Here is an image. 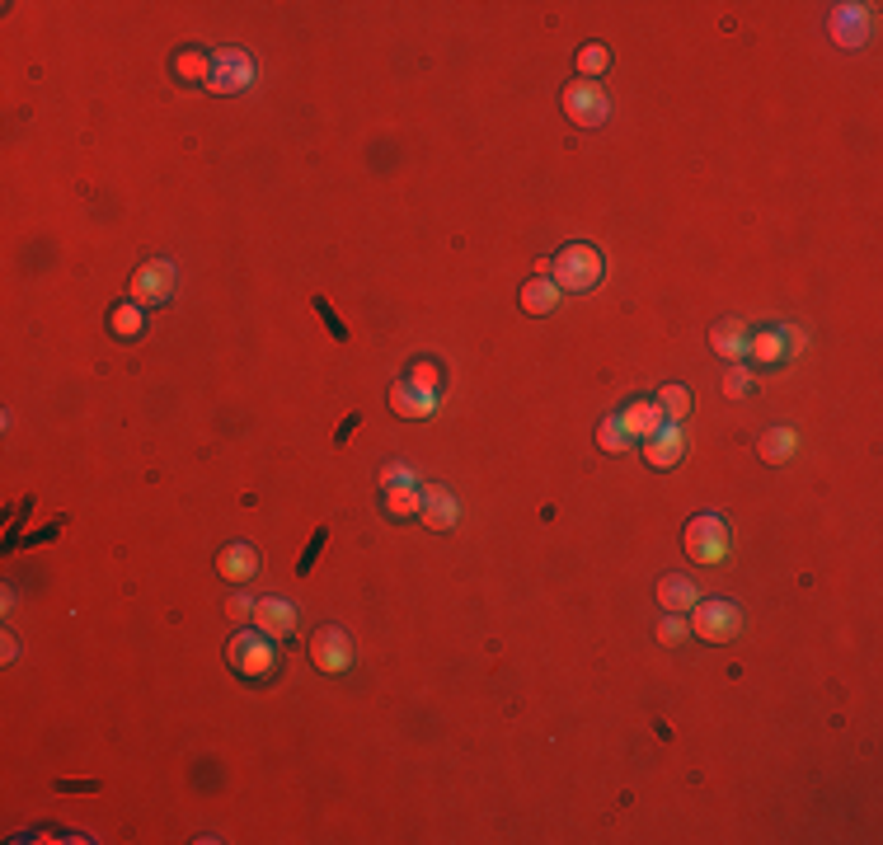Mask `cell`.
<instances>
[{
	"mask_svg": "<svg viewBox=\"0 0 883 845\" xmlns=\"http://www.w3.org/2000/svg\"><path fill=\"white\" fill-rule=\"evenodd\" d=\"M390 409H395V414H428V409H433V395H419L409 381H400L390 390Z\"/></svg>",
	"mask_w": 883,
	"mask_h": 845,
	"instance_id": "23",
	"label": "cell"
},
{
	"mask_svg": "<svg viewBox=\"0 0 883 845\" xmlns=\"http://www.w3.org/2000/svg\"><path fill=\"white\" fill-rule=\"evenodd\" d=\"M254 85V57H249L245 47H217L212 52V80H207V90L217 94H240Z\"/></svg>",
	"mask_w": 883,
	"mask_h": 845,
	"instance_id": "5",
	"label": "cell"
},
{
	"mask_svg": "<svg viewBox=\"0 0 883 845\" xmlns=\"http://www.w3.org/2000/svg\"><path fill=\"white\" fill-rule=\"evenodd\" d=\"M757 451H761V461L766 465H780V461H790V451H794V432H785V428H771L766 437L757 442Z\"/></svg>",
	"mask_w": 883,
	"mask_h": 845,
	"instance_id": "24",
	"label": "cell"
},
{
	"mask_svg": "<svg viewBox=\"0 0 883 845\" xmlns=\"http://www.w3.org/2000/svg\"><path fill=\"white\" fill-rule=\"evenodd\" d=\"M395 484H414V470L404 461H390L386 470H381V489H395Z\"/></svg>",
	"mask_w": 883,
	"mask_h": 845,
	"instance_id": "31",
	"label": "cell"
},
{
	"mask_svg": "<svg viewBox=\"0 0 883 845\" xmlns=\"http://www.w3.org/2000/svg\"><path fill=\"white\" fill-rule=\"evenodd\" d=\"M658 601H663V611L672 615H686L691 606L700 601V587L691 578H677V573H667L663 583H658Z\"/></svg>",
	"mask_w": 883,
	"mask_h": 845,
	"instance_id": "15",
	"label": "cell"
},
{
	"mask_svg": "<svg viewBox=\"0 0 883 845\" xmlns=\"http://www.w3.org/2000/svg\"><path fill=\"white\" fill-rule=\"evenodd\" d=\"M606 66H611V52H606L602 43H583V47H578V80L606 76Z\"/></svg>",
	"mask_w": 883,
	"mask_h": 845,
	"instance_id": "25",
	"label": "cell"
},
{
	"mask_svg": "<svg viewBox=\"0 0 883 845\" xmlns=\"http://www.w3.org/2000/svg\"><path fill=\"white\" fill-rule=\"evenodd\" d=\"M653 404L663 409V418L667 423H682L686 414H691V390L686 385H677V381H667L658 395H653Z\"/></svg>",
	"mask_w": 883,
	"mask_h": 845,
	"instance_id": "21",
	"label": "cell"
},
{
	"mask_svg": "<svg viewBox=\"0 0 883 845\" xmlns=\"http://www.w3.org/2000/svg\"><path fill=\"white\" fill-rule=\"evenodd\" d=\"M174 282H179V268L170 259H146L132 273V301L137 306H160V301H170Z\"/></svg>",
	"mask_w": 883,
	"mask_h": 845,
	"instance_id": "7",
	"label": "cell"
},
{
	"mask_svg": "<svg viewBox=\"0 0 883 845\" xmlns=\"http://www.w3.org/2000/svg\"><path fill=\"white\" fill-rule=\"evenodd\" d=\"M423 507V493L414 484H395V489H381V512H386L390 522H409V517H419Z\"/></svg>",
	"mask_w": 883,
	"mask_h": 845,
	"instance_id": "17",
	"label": "cell"
},
{
	"mask_svg": "<svg viewBox=\"0 0 883 845\" xmlns=\"http://www.w3.org/2000/svg\"><path fill=\"white\" fill-rule=\"evenodd\" d=\"M217 573H221V578H231V583H249V578L259 573V550H254V545H245V540H231V545H221Z\"/></svg>",
	"mask_w": 883,
	"mask_h": 845,
	"instance_id": "12",
	"label": "cell"
},
{
	"mask_svg": "<svg viewBox=\"0 0 883 845\" xmlns=\"http://www.w3.org/2000/svg\"><path fill=\"white\" fill-rule=\"evenodd\" d=\"M357 423H362V414H348V418H343V423H339V432H334V442H348V437H353V428H357Z\"/></svg>",
	"mask_w": 883,
	"mask_h": 845,
	"instance_id": "34",
	"label": "cell"
},
{
	"mask_svg": "<svg viewBox=\"0 0 883 845\" xmlns=\"http://www.w3.org/2000/svg\"><path fill=\"white\" fill-rule=\"evenodd\" d=\"M522 310L527 315H555L559 310V287L550 277H531L527 287H522Z\"/></svg>",
	"mask_w": 883,
	"mask_h": 845,
	"instance_id": "18",
	"label": "cell"
},
{
	"mask_svg": "<svg viewBox=\"0 0 883 845\" xmlns=\"http://www.w3.org/2000/svg\"><path fill=\"white\" fill-rule=\"evenodd\" d=\"M254 630L273 634V639L292 634L296 630V606L292 601H282V597H259L254 601Z\"/></svg>",
	"mask_w": 883,
	"mask_h": 845,
	"instance_id": "10",
	"label": "cell"
},
{
	"mask_svg": "<svg viewBox=\"0 0 883 845\" xmlns=\"http://www.w3.org/2000/svg\"><path fill=\"white\" fill-rule=\"evenodd\" d=\"M682 451H686L682 428H677V423H663V428L644 442V461H649L653 470H672V465L682 461Z\"/></svg>",
	"mask_w": 883,
	"mask_h": 845,
	"instance_id": "11",
	"label": "cell"
},
{
	"mask_svg": "<svg viewBox=\"0 0 883 845\" xmlns=\"http://www.w3.org/2000/svg\"><path fill=\"white\" fill-rule=\"evenodd\" d=\"M785 343H790V357H794V353H804L808 348V334L804 329H785Z\"/></svg>",
	"mask_w": 883,
	"mask_h": 845,
	"instance_id": "33",
	"label": "cell"
},
{
	"mask_svg": "<svg viewBox=\"0 0 883 845\" xmlns=\"http://www.w3.org/2000/svg\"><path fill=\"white\" fill-rule=\"evenodd\" d=\"M747 357H752V362H761V367H780V362L790 357V343H785V329H775V324H766V329H757V334L747 338Z\"/></svg>",
	"mask_w": 883,
	"mask_h": 845,
	"instance_id": "13",
	"label": "cell"
},
{
	"mask_svg": "<svg viewBox=\"0 0 883 845\" xmlns=\"http://www.w3.org/2000/svg\"><path fill=\"white\" fill-rule=\"evenodd\" d=\"M691 634L710 639V644H729L743 634V606H733L724 597H705L691 606Z\"/></svg>",
	"mask_w": 883,
	"mask_h": 845,
	"instance_id": "3",
	"label": "cell"
},
{
	"mask_svg": "<svg viewBox=\"0 0 883 845\" xmlns=\"http://www.w3.org/2000/svg\"><path fill=\"white\" fill-rule=\"evenodd\" d=\"M325 545H329V531H325V526H320V531L310 536V545H306V550H301V559H296V573H310V569H315V559L325 554Z\"/></svg>",
	"mask_w": 883,
	"mask_h": 845,
	"instance_id": "27",
	"label": "cell"
},
{
	"mask_svg": "<svg viewBox=\"0 0 883 845\" xmlns=\"http://www.w3.org/2000/svg\"><path fill=\"white\" fill-rule=\"evenodd\" d=\"M174 76L184 80V85H207V80H212V52L184 47V52L174 57Z\"/></svg>",
	"mask_w": 883,
	"mask_h": 845,
	"instance_id": "19",
	"label": "cell"
},
{
	"mask_svg": "<svg viewBox=\"0 0 883 845\" xmlns=\"http://www.w3.org/2000/svg\"><path fill=\"white\" fill-rule=\"evenodd\" d=\"M724 395H729V400H743V395H752V371L733 367L729 376H724Z\"/></svg>",
	"mask_w": 883,
	"mask_h": 845,
	"instance_id": "29",
	"label": "cell"
},
{
	"mask_svg": "<svg viewBox=\"0 0 883 845\" xmlns=\"http://www.w3.org/2000/svg\"><path fill=\"white\" fill-rule=\"evenodd\" d=\"M747 338H752V329H747L743 320H719L710 329V348L719 357H729V362H738V357H747Z\"/></svg>",
	"mask_w": 883,
	"mask_h": 845,
	"instance_id": "14",
	"label": "cell"
},
{
	"mask_svg": "<svg viewBox=\"0 0 883 845\" xmlns=\"http://www.w3.org/2000/svg\"><path fill=\"white\" fill-rule=\"evenodd\" d=\"M419 517L433 526V531H451V526H456V498H451V489H423Z\"/></svg>",
	"mask_w": 883,
	"mask_h": 845,
	"instance_id": "16",
	"label": "cell"
},
{
	"mask_svg": "<svg viewBox=\"0 0 883 845\" xmlns=\"http://www.w3.org/2000/svg\"><path fill=\"white\" fill-rule=\"evenodd\" d=\"M597 446H602V451H630V432L620 428V418L611 414V418H602V423H597Z\"/></svg>",
	"mask_w": 883,
	"mask_h": 845,
	"instance_id": "26",
	"label": "cell"
},
{
	"mask_svg": "<svg viewBox=\"0 0 883 845\" xmlns=\"http://www.w3.org/2000/svg\"><path fill=\"white\" fill-rule=\"evenodd\" d=\"M310 662H315L320 672H348V662H353L348 634H343L339 625H320V630L310 634Z\"/></svg>",
	"mask_w": 883,
	"mask_h": 845,
	"instance_id": "8",
	"label": "cell"
},
{
	"mask_svg": "<svg viewBox=\"0 0 883 845\" xmlns=\"http://www.w3.org/2000/svg\"><path fill=\"white\" fill-rule=\"evenodd\" d=\"M231 615L235 620H254V597H231Z\"/></svg>",
	"mask_w": 883,
	"mask_h": 845,
	"instance_id": "32",
	"label": "cell"
},
{
	"mask_svg": "<svg viewBox=\"0 0 883 845\" xmlns=\"http://www.w3.org/2000/svg\"><path fill=\"white\" fill-rule=\"evenodd\" d=\"M404 381L414 385L419 395H433V400H437V390H442V381H447V371H442V362H437V357H419V362H409Z\"/></svg>",
	"mask_w": 883,
	"mask_h": 845,
	"instance_id": "20",
	"label": "cell"
},
{
	"mask_svg": "<svg viewBox=\"0 0 883 845\" xmlns=\"http://www.w3.org/2000/svg\"><path fill=\"white\" fill-rule=\"evenodd\" d=\"M616 418H620V428L630 432V442H649L653 432H658V428H663V423H667V418H663V409H658V404H653V400H630V404H625V409H620Z\"/></svg>",
	"mask_w": 883,
	"mask_h": 845,
	"instance_id": "9",
	"label": "cell"
},
{
	"mask_svg": "<svg viewBox=\"0 0 883 845\" xmlns=\"http://www.w3.org/2000/svg\"><path fill=\"white\" fill-rule=\"evenodd\" d=\"M109 324H113V334H118V338H141V329H146V306L123 301V306H113Z\"/></svg>",
	"mask_w": 883,
	"mask_h": 845,
	"instance_id": "22",
	"label": "cell"
},
{
	"mask_svg": "<svg viewBox=\"0 0 883 845\" xmlns=\"http://www.w3.org/2000/svg\"><path fill=\"white\" fill-rule=\"evenodd\" d=\"M564 113H569V123L574 127H602L611 104H606V90L597 80H574V85H564Z\"/></svg>",
	"mask_w": 883,
	"mask_h": 845,
	"instance_id": "6",
	"label": "cell"
},
{
	"mask_svg": "<svg viewBox=\"0 0 883 845\" xmlns=\"http://www.w3.org/2000/svg\"><path fill=\"white\" fill-rule=\"evenodd\" d=\"M226 662H231L245 681H273V676H278L282 653H278V644H273V634L240 630L231 644H226Z\"/></svg>",
	"mask_w": 883,
	"mask_h": 845,
	"instance_id": "1",
	"label": "cell"
},
{
	"mask_svg": "<svg viewBox=\"0 0 883 845\" xmlns=\"http://www.w3.org/2000/svg\"><path fill=\"white\" fill-rule=\"evenodd\" d=\"M686 634H691V625H686L682 615H672V611H667V620H663V625H658V639H663V644H682Z\"/></svg>",
	"mask_w": 883,
	"mask_h": 845,
	"instance_id": "30",
	"label": "cell"
},
{
	"mask_svg": "<svg viewBox=\"0 0 883 845\" xmlns=\"http://www.w3.org/2000/svg\"><path fill=\"white\" fill-rule=\"evenodd\" d=\"M686 554H691L696 564H719V559L729 554V522L714 517V512L691 517V522H686Z\"/></svg>",
	"mask_w": 883,
	"mask_h": 845,
	"instance_id": "4",
	"label": "cell"
},
{
	"mask_svg": "<svg viewBox=\"0 0 883 845\" xmlns=\"http://www.w3.org/2000/svg\"><path fill=\"white\" fill-rule=\"evenodd\" d=\"M606 273V259L597 245H564L555 254V268H550V282L559 292H592Z\"/></svg>",
	"mask_w": 883,
	"mask_h": 845,
	"instance_id": "2",
	"label": "cell"
},
{
	"mask_svg": "<svg viewBox=\"0 0 883 845\" xmlns=\"http://www.w3.org/2000/svg\"><path fill=\"white\" fill-rule=\"evenodd\" d=\"M315 310H320V320H325V329H329V334H334V338H339V343H348V338H353V334H348V324L339 320V310L329 306L325 296H315Z\"/></svg>",
	"mask_w": 883,
	"mask_h": 845,
	"instance_id": "28",
	"label": "cell"
}]
</instances>
